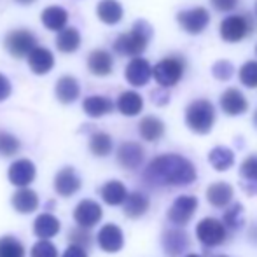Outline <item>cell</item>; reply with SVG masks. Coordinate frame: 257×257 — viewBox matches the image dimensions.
Masks as SVG:
<instances>
[{"mask_svg": "<svg viewBox=\"0 0 257 257\" xmlns=\"http://www.w3.org/2000/svg\"><path fill=\"white\" fill-rule=\"evenodd\" d=\"M144 180L156 187H184L196 180V168L180 154H161L147 165Z\"/></svg>", "mask_w": 257, "mask_h": 257, "instance_id": "1", "label": "cell"}, {"mask_svg": "<svg viewBox=\"0 0 257 257\" xmlns=\"http://www.w3.org/2000/svg\"><path fill=\"white\" fill-rule=\"evenodd\" d=\"M151 37H153V28L146 21H137L128 34H121L114 42L115 53L122 56H140L147 49Z\"/></svg>", "mask_w": 257, "mask_h": 257, "instance_id": "2", "label": "cell"}, {"mask_svg": "<svg viewBox=\"0 0 257 257\" xmlns=\"http://www.w3.org/2000/svg\"><path fill=\"white\" fill-rule=\"evenodd\" d=\"M215 122V108L208 100H196L186 108V124L191 132L206 135Z\"/></svg>", "mask_w": 257, "mask_h": 257, "instance_id": "3", "label": "cell"}, {"mask_svg": "<svg viewBox=\"0 0 257 257\" xmlns=\"http://www.w3.org/2000/svg\"><path fill=\"white\" fill-rule=\"evenodd\" d=\"M184 68H186V63L182 58L168 56L163 58L159 63H156V67L153 68V75L161 88H172L182 79Z\"/></svg>", "mask_w": 257, "mask_h": 257, "instance_id": "4", "label": "cell"}, {"mask_svg": "<svg viewBox=\"0 0 257 257\" xmlns=\"http://www.w3.org/2000/svg\"><path fill=\"white\" fill-rule=\"evenodd\" d=\"M196 236L203 247L213 248V247H219V245H222L224 241H226L227 231H226V226H224L219 219H215V217H205L203 220L198 222Z\"/></svg>", "mask_w": 257, "mask_h": 257, "instance_id": "5", "label": "cell"}, {"mask_svg": "<svg viewBox=\"0 0 257 257\" xmlns=\"http://www.w3.org/2000/svg\"><path fill=\"white\" fill-rule=\"evenodd\" d=\"M4 46H6L7 53L14 58H27V54L37 46V37L34 32L27 30V28H16L11 30L4 39Z\"/></svg>", "mask_w": 257, "mask_h": 257, "instance_id": "6", "label": "cell"}, {"mask_svg": "<svg viewBox=\"0 0 257 257\" xmlns=\"http://www.w3.org/2000/svg\"><path fill=\"white\" fill-rule=\"evenodd\" d=\"M198 210V198L193 194H184L179 196L172 203L168 210V220L175 226L184 227L186 224H189V220L193 219L194 212Z\"/></svg>", "mask_w": 257, "mask_h": 257, "instance_id": "7", "label": "cell"}, {"mask_svg": "<svg viewBox=\"0 0 257 257\" xmlns=\"http://www.w3.org/2000/svg\"><path fill=\"white\" fill-rule=\"evenodd\" d=\"M254 23L250 18L241 16H229L220 23V37L226 42H240L247 35H250Z\"/></svg>", "mask_w": 257, "mask_h": 257, "instance_id": "8", "label": "cell"}, {"mask_svg": "<svg viewBox=\"0 0 257 257\" xmlns=\"http://www.w3.org/2000/svg\"><path fill=\"white\" fill-rule=\"evenodd\" d=\"M179 25L191 35H198L208 27L210 23V14L205 7H194L189 11H182L177 16Z\"/></svg>", "mask_w": 257, "mask_h": 257, "instance_id": "9", "label": "cell"}, {"mask_svg": "<svg viewBox=\"0 0 257 257\" xmlns=\"http://www.w3.org/2000/svg\"><path fill=\"white\" fill-rule=\"evenodd\" d=\"M163 250L168 257H180L189 248L191 240L182 229H166L161 236Z\"/></svg>", "mask_w": 257, "mask_h": 257, "instance_id": "10", "label": "cell"}, {"mask_svg": "<svg viewBox=\"0 0 257 257\" xmlns=\"http://www.w3.org/2000/svg\"><path fill=\"white\" fill-rule=\"evenodd\" d=\"M103 215V210L100 203H96L95 200H82L79 201V205L74 210V219L77 222V226L81 227H93L100 222Z\"/></svg>", "mask_w": 257, "mask_h": 257, "instance_id": "11", "label": "cell"}, {"mask_svg": "<svg viewBox=\"0 0 257 257\" xmlns=\"http://www.w3.org/2000/svg\"><path fill=\"white\" fill-rule=\"evenodd\" d=\"M124 77L126 81L130 82L135 88H140V86H146L147 82L153 77V67L147 60L139 56H133V60L126 65L124 70Z\"/></svg>", "mask_w": 257, "mask_h": 257, "instance_id": "12", "label": "cell"}, {"mask_svg": "<svg viewBox=\"0 0 257 257\" xmlns=\"http://www.w3.org/2000/svg\"><path fill=\"white\" fill-rule=\"evenodd\" d=\"M35 175H37V170H35V165L30 159H16L9 166V172H7L9 182L14 184L16 187L30 186L35 180Z\"/></svg>", "mask_w": 257, "mask_h": 257, "instance_id": "13", "label": "cell"}, {"mask_svg": "<svg viewBox=\"0 0 257 257\" xmlns=\"http://www.w3.org/2000/svg\"><path fill=\"white\" fill-rule=\"evenodd\" d=\"M81 186H82L81 177H79V173L75 172L74 168H70V166L61 168L60 172L56 173V177H54V191L63 198L74 196L75 193H79Z\"/></svg>", "mask_w": 257, "mask_h": 257, "instance_id": "14", "label": "cell"}, {"mask_svg": "<svg viewBox=\"0 0 257 257\" xmlns=\"http://www.w3.org/2000/svg\"><path fill=\"white\" fill-rule=\"evenodd\" d=\"M146 159V151L137 142H122L117 149V163L126 170H137Z\"/></svg>", "mask_w": 257, "mask_h": 257, "instance_id": "15", "label": "cell"}, {"mask_svg": "<svg viewBox=\"0 0 257 257\" xmlns=\"http://www.w3.org/2000/svg\"><path fill=\"white\" fill-rule=\"evenodd\" d=\"M27 61L30 70L35 75H46L53 70L54 67V54L51 49L35 46L30 53L27 54Z\"/></svg>", "mask_w": 257, "mask_h": 257, "instance_id": "16", "label": "cell"}, {"mask_svg": "<svg viewBox=\"0 0 257 257\" xmlns=\"http://www.w3.org/2000/svg\"><path fill=\"white\" fill-rule=\"evenodd\" d=\"M98 245L103 252H108V254L119 252L124 245L122 229L115 224H105L98 231Z\"/></svg>", "mask_w": 257, "mask_h": 257, "instance_id": "17", "label": "cell"}, {"mask_svg": "<svg viewBox=\"0 0 257 257\" xmlns=\"http://www.w3.org/2000/svg\"><path fill=\"white\" fill-rule=\"evenodd\" d=\"M54 95H56L58 102L68 105L74 103L75 100L81 95V84L75 77L72 75H63L56 81V86H54Z\"/></svg>", "mask_w": 257, "mask_h": 257, "instance_id": "18", "label": "cell"}, {"mask_svg": "<svg viewBox=\"0 0 257 257\" xmlns=\"http://www.w3.org/2000/svg\"><path fill=\"white\" fill-rule=\"evenodd\" d=\"M220 108H222L227 115H240L248 108V102L240 89L229 88L220 96Z\"/></svg>", "mask_w": 257, "mask_h": 257, "instance_id": "19", "label": "cell"}, {"mask_svg": "<svg viewBox=\"0 0 257 257\" xmlns=\"http://www.w3.org/2000/svg\"><path fill=\"white\" fill-rule=\"evenodd\" d=\"M234 196V189L231 184L227 182H213L206 189V200L215 208H224V206L231 205Z\"/></svg>", "mask_w": 257, "mask_h": 257, "instance_id": "20", "label": "cell"}, {"mask_svg": "<svg viewBox=\"0 0 257 257\" xmlns=\"http://www.w3.org/2000/svg\"><path fill=\"white\" fill-rule=\"evenodd\" d=\"M88 68L96 77H105L114 68V58L105 49H95L88 56Z\"/></svg>", "mask_w": 257, "mask_h": 257, "instance_id": "21", "label": "cell"}, {"mask_svg": "<svg viewBox=\"0 0 257 257\" xmlns=\"http://www.w3.org/2000/svg\"><path fill=\"white\" fill-rule=\"evenodd\" d=\"M41 21L48 30L60 32L61 28H65L68 23V11L61 6H49L42 11Z\"/></svg>", "mask_w": 257, "mask_h": 257, "instance_id": "22", "label": "cell"}, {"mask_svg": "<svg viewBox=\"0 0 257 257\" xmlns=\"http://www.w3.org/2000/svg\"><path fill=\"white\" fill-rule=\"evenodd\" d=\"M82 110L89 115V117H103V115L110 114L114 110V102L108 96L103 95H91L84 98L82 102Z\"/></svg>", "mask_w": 257, "mask_h": 257, "instance_id": "23", "label": "cell"}, {"mask_svg": "<svg viewBox=\"0 0 257 257\" xmlns=\"http://www.w3.org/2000/svg\"><path fill=\"white\" fill-rule=\"evenodd\" d=\"M149 205V198L144 193H132L126 194L124 201H122V210H124V215L130 219H140L147 213Z\"/></svg>", "mask_w": 257, "mask_h": 257, "instance_id": "24", "label": "cell"}, {"mask_svg": "<svg viewBox=\"0 0 257 257\" xmlns=\"http://www.w3.org/2000/svg\"><path fill=\"white\" fill-rule=\"evenodd\" d=\"M13 208L20 213H32L39 208V196L35 191L28 189V187H21L20 191L13 194L11 198Z\"/></svg>", "mask_w": 257, "mask_h": 257, "instance_id": "25", "label": "cell"}, {"mask_svg": "<svg viewBox=\"0 0 257 257\" xmlns=\"http://www.w3.org/2000/svg\"><path fill=\"white\" fill-rule=\"evenodd\" d=\"M240 177L245 193L257 194V154H250L243 159L240 166Z\"/></svg>", "mask_w": 257, "mask_h": 257, "instance_id": "26", "label": "cell"}, {"mask_svg": "<svg viewBox=\"0 0 257 257\" xmlns=\"http://www.w3.org/2000/svg\"><path fill=\"white\" fill-rule=\"evenodd\" d=\"M56 48L60 53L72 54L81 48V34L75 27H65L58 32Z\"/></svg>", "mask_w": 257, "mask_h": 257, "instance_id": "27", "label": "cell"}, {"mask_svg": "<svg viewBox=\"0 0 257 257\" xmlns=\"http://www.w3.org/2000/svg\"><path fill=\"white\" fill-rule=\"evenodd\" d=\"M122 6L117 0H100L96 6V16L105 25H117L122 20Z\"/></svg>", "mask_w": 257, "mask_h": 257, "instance_id": "28", "label": "cell"}, {"mask_svg": "<svg viewBox=\"0 0 257 257\" xmlns=\"http://www.w3.org/2000/svg\"><path fill=\"white\" fill-rule=\"evenodd\" d=\"M61 229V224L53 213H41L34 222V233L42 240H49V238L56 236Z\"/></svg>", "mask_w": 257, "mask_h": 257, "instance_id": "29", "label": "cell"}, {"mask_svg": "<svg viewBox=\"0 0 257 257\" xmlns=\"http://www.w3.org/2000/svg\"><path fill=\"white\" fill-rule=\"evenodd\" d=\"M115 107L121 112L122 115H128V117H133V115H139L144 108V98L139 95L137 91H124L119 95L117 102H115Z\"/></svg>", "mask_w": 257, "mask_h": 257, "instance_id": "30", "label": "cell"}, {"mask_svg": "<svg viewBox=\"0 0 257 257\" xmlns=\"http://www.w3.org/2000/svg\"><path fill=\"white\" fill-rule=\"evenodd\" d=\"M100 194H102V200L107 205L117 206V205H122V201H124L128 191H126L124 184L119 182V180H108V182H105L102 186Z\"/></svg>", "mask_w": 257, "mask_h": 257, "instance_id": "31", "label": "cell"}, {"mask_svg": "<svg viewBox=\"0 0 257 257\" xmlns=\"http://www.w3.org/2000/svg\"><path fill=\"white\" fill-rule=\"evenodd\" d=\"M140 137L147 142H156L165 135V124H163L161 119L154 117V115H147L140 121L139 124Z\"/></svg>", "mask_w": 257, "mask_h": 257, "instance_id": "32", "label": "cell"}, {"mask_svg": "<svg viewBox=\"0 0 257 257\" xmlns=\"http://www.w3.org/2000/svg\"><path fill=\"white\" fill-rule=\"evenodd\" d=\"M208 163L212 165L213 170H217V172H226V170H229L231 166H233L234 154H233V151L227 149V147L219 146V147H215V149L210 151Z\"/></svg>", "mask_w": 257, "mask_h": 257, "instance_id": "33", "label": "cell"}, {"mask_svg": "<svg viewBox=\"0 0 257 257\" xmlns=\"http://www.w3.org/2000/svg\"><path fill=\"white\" fill-rule=\"evenodd\" d=\"M112 147H114V144H112L110 135L105 132H95L89 139V151L98 158H105L110 154Z\"/></svg>", "mask_w": 257, "mask_h": 257, "instance_id": "34", "label": "cell"}, {"mask_svg": "<svg viewBox=\"0 0 257 257\" xmlns=\"http://www.w3.org/2000/svg\"><path fill=\"white\" fill-rule=\"evenodd\" d=\"M224 226L231 231H238L245 222V212H243V205L241 203H234L224 212Z\"/></svg>", "mask_w": 257, "mask_h": 257, "instance_id": "35", "label": "cell"}, {"mask_svg": "<svg viewBox=\"0 0 257 257\" xmlns=\"http://www.w3.org/2000/svg\"><path fill=\"white\" fill-rule=\"evenodd\" d=\"M0 257H25L23 243L14 236H2L0 238Z\"/></svg>", "mask_w": 257, "mask_h": 257, "instance_id": "36", "label": "cell"}, {"mask_svg": "<svg viewBox=\"0 0 257 257\" xmlns=\"http://www.w3.org/2000/svg\"><path fill=\"white\" fill-rule=\"evenodd\" d=\"M21 149V142L9 132H0V156L11 158Z\"/></svg>", "mask_w": 257, "mask_h": 257, "instance_id": "37", "label": "cell"}, {"mask_svg": "<svg viewBox=\"0 0 257 257\" xmlns=\"http://www.w3.org/2000/svg\"><path fill=\"white\" fill-rule=\"evenodd\" d=\"M240 81L247 88H257V61H247L240 68Z\"/></svg>", "mask_w": 257, "mask_h": 257, "instance_id": "38", "label": "cell"}, {"mask_svg": "<svg viewBox=\"0 0 257 257\" xmlns=\"http://www.w3.org/2000/svg\"><path fill=\"white\" fill-rule=\"evenodd\" d=\"M68 238H70L72 243L79 245V247H82V248L91 247V243H93V236L88 231V227H81V226L75 227V229L70 231V236Z\"/></svg>", "mask_w": 257, "mask_h": 257, "instance_id": "39", "label": "cell"}, {"mask_svg": "<svg viewBox=\"0 0 257 257\" xmlns=\"http://www.w3.org/2000/svg\"><path fill=\"white\" fill-rule=\"evenodd\" d=\"M32 257H58V248L49 240H39L32 247Z\"/></svg>", "mask_w": 257, "mask_h": 257, "instance_id": "40", "label": "cell"}, {"mask_svg": "<svg viewBox=\"0 0 257 257\" xmlns=\"http://www.w3.org/2000/svg\"><path fill=\"white\" fill-rule=\"evenodd\" d=\"M233 65L229 61H219V63L213 65V75L220 81H227L233 75Z\"/></svg>", "mask_w": 257, "mask_h": 257, "instance_id": "41", "label": "cell"}, {"mask_svg": "<svg viewBox=\"0 0 257 257\" xmlns=\"http://www.w3.org/2000/svg\"><path fill=\"white\" fill-rule=\"evenodd\" d=\"M11 91H13V86H11V81L6 77L4 74H0V102L7 100L11 96Z\"/></svg>", "mask_w": 257, "mask_h": 257, "instance_id": "42", "label": "cell"}, {"mask_svg": "<svg viewBox=\"0 0 257 257\" xmlns=\"http://www.w3.org/2000/svg\"><path fill=\"white\" fill-rule=\"evenodd\" d=\"M212 6L215 7L217 11H222V13H227V11H233L236 7L238 0H210Z\"/></svg>", "mask_w": 257, "mask_h": 257, "instance_id": "43", "label": "cell"}, {"mask_svg": "<svg viewBox=\"0 0 257 257\" xmlns=\"http://www.w3.org/2000/svg\"><path fill=\"white\" fill-rule=\"evenodd\" d=\"M61 257H88V252H86V248L72 243L70 247L63 252V255H61Z\"/></svg>", "mask_w": 257, "mask_h": 257, "instance_id": "44", "label": "cell"}, {"mask_svg": "<svg viewBox=\"0 0 257 257\" xmlns=\"http://www.w3.org/2000/svg\"><path fill=\"white\" fill-rule=\"evenodd\" d=\"M14 2H18L20 6H32V4H35L37 0H14Z\"/></svg>", "mask_w": 257, "mask_h": 257, "instance_id": "45", "label": "cell"}, {"mask_svg": "<svg viewBox=\"0 0 257 257\" xmlns=\"http://www.w3.org/2000/svg\"><path fill=\"white\" fill-rule=\"evenodd\" d=\"M186 257H201L200 254H187Z\"/></svg>", "mask_w": 257, "mask_h": 257, "instance_id": "46", "label": "cell"}, {"mask_svg": "<svg viewBox=\"0 0 257 257\" xmlns=\"http://www.w3.org/2000/svg\"><path fill=\"white\" fill-rule=\"evenodd\" d=\"M254 124H255V128H257V110H255V114H254Z\"/></svg>", "mask_w": 257, "mask_h": 257, "instance_id": "47", "label": "cell"}, {"mask_svg": "<svg viewBox=\"0 0 257 257\" xmlns=\"http://www.w3.org/2000/svg\"><path fill=\"white\" fill-rule=\"evenodd\" d=\"M219 257H227V255H219Z\"/></svg>", "mask_w": 257, "mask_h": 257, "instance_id": "48", "label": "cell"}, {"mask_svg": "<svg viewBox=\"0 0 257 257\" xmlns=\"http://www.w3.org/2000/svg\"><path fill=\"white\" fill-rule=\"evenodd\" d=\"M255 53H257V48H255Z\"/></svg>", "mask_w": 257, "mask_h": 257, "instance_id": "49", "label": "cell"}]
</instances>
